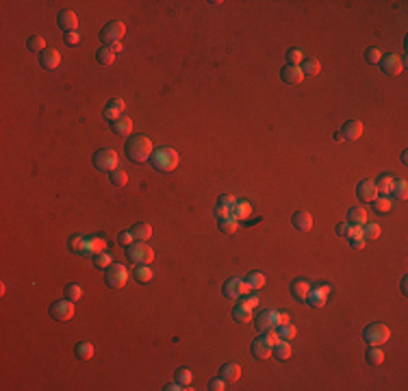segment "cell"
I'll return each instance as SVG.
<instances>
[{
	"label": "cell",
	"instance_id": "cell-1",
	"mask_svg": "<svg viewBox=\"0 0 408 391\" xmlns=\"http://www.w3.org/2000/svg\"><path fill=\"white\" fill-rule=\"evenodd\" d=\"M152 139L146 135H135L126 141V154H128L130 161L135 163H141V161H148L150 154H152Z\"/></svg>",
	"mask_w": 408,
	"mask_h": 391
},
{
	"label": "cell",
	"instance_id": "cell-2",
	"mask_svg": "<svg viewBox=\"0 0 408 391\" xmlns=\"http://www.w3.org/2000/svg\"><path fill=\"white\" fill-rule=\"evenodd\" d=\"M150 159H152V165L157 167L159 172H172L178 167V152L170 146H159L152 150V154H150Z\"/></svg>",
	"mask_w": 408,
	"mask_h": 391
},
{
	"label": "cell",
	"instance_id": "cell-3",
	"mask_svg": "<svg viewBox=\"0 0 408 391\" xmlns=\"http://www.w3.org/2000/svg\"><path fill=\"white\" fill-rule=\"evenodd\" d=\"M126 257L135 265H150L154 261V250L146 242H133L130 246H126Z\"/></svg>",
	"mask_w": 408,
	"mask_h": 391
},
{
	"label": "cell",
	"instance_id": "cell-4",
	"mask_svg": "<svg viewBox=\"0 0 408 391\" xmlns=\"http://www.w3.org/2000/svg\"><path fill=\"white\" fill-rule=\"evenodd\" d=\"M94 165L98 167L100 172H113V170H117L119 167V156L115 150H111V148H100V150H96V154H94Z\"/></svg>",
	"mask_w": 408,
	"mask_h": 391
},
{
	"label": "cell",
	"instance_id": "cell-5",
	"mask_svg": "<svg viewBox=\"0 0 408 391\" xmlns=\"http://www.w3.org/2000/svg\"><path fill=\"white\" fill-rule=\"evenodd\" d=\"M389 337H391V330H389V326H387V324H382V322H374V324H369V326L363 330V339L367 341L369 346L387 344Z\"/></svg>",
	"mask_w": 408,
	"mask_h": 391
},
{
	"label": "cell",
	"instance_id": "cell-6",
	"mask_svg": "<svg viewBox=\"0 0 408 391\" xmlns=\"http://www.w3.org/2000/svg\"><path fill=\"white\" fill-rule=\"evenodd\" d=\"M104 280L111 289H122V287L128 282V269L122 263H111L106 267V274H104Z\"/></svg>",
	"mask_w": 408,
	"mask_h": 391
},
{
	"label": "cell",
	"instance_id": "cell-7",
	"mask_svg": "<svg viewBox=\"0 0 408 391\" xmlns=\"http://www.w3.org/2000/svg\"><path fill=\"white\" fill-rule=\"evenodd\" d=\"M124 33H126L124 22H119V20H111V22H106L104 26H102V31H100V39L104 41L106 46H113V44H117V41H122Z\"/></svg>",
	"mask_w": 408,
	"mask_h": 391
},
{
	"label": "cell",
	"instance_id": "cell-8",
	"mask_svg": "<svg viewBox=\"0 0 408 391\" xmlns=\"http://www.w3.org/2000/svg\"><path fill=\"white\" fill-rule=\"evenodd\" d=\"M252 289L248 287V282H245V278H237V276H232V278H228L224 282V296L230 298V300H241L243 296H248Z\"/></svg>",
	"mask_w": 408,
	"mask_h": 391
},
{
	"label": "cell",
	"instance_id": "cell-9",
	"mask_svg": "<svg viewBox=\"0 0 408 391\" xmlns=\"http://www.w3.org/2000/svg\"><path fill=\"white\" fill-rule=\"evenodd\" d=\"M50 317H55L57 322H68L74 317V302L68 298L63 300H57L55 304L50 306Z\"/></svg>",
	"mask_w": 408,
	"mask_h": 391
},
{
	"label": "cell",
	"instance_id": "cell-10",
	"mask_svg": "<svg viewBox=\"0 0 408 391\" xmlns=\"http://www.w3.org/2000/svg\"><path fill=\"white\" fill-rule=\"evenodd\" d=\"M378 65H380L387 76H398V74H402V70H404V61H402V57H398V55H382Z\"/></svg>",
	"mask_w": 408,
	"mask_h": 391
},
{
	"label": "cell",
	"instance_id": "cell-11",
	"mask_svg": "<svg viewBox=\"0 0 408 391\" xmlns=\"http://www.w3.org/2000/svg\"><path fill=\"white\" fill-rule=\"evenodd\" d=\"M235 207H237V198L230 196V194H224V196H219L217 204H215V213H217L219 220L232 218V213H235Z\"/></svg>",
	"mask_w": 408,
	"mask_h": 391
},
{
	"label": "cell",
	"instance_id": "cell-12",
	"mask_svg": "<svg viewBox=\"0 0 408 391\" xmlns=\"http://www.w3.org/2000/svg\"><path fill=\"white\" fill-rule=\"evenodd\" d=\"M278 326V311L274 309H263L259 315H256V328L261 330V333H265V330H272Z\"/></svg>",
	"mask_w": 408,
	"mask_h": 391
},
{
	"label": "cell",
	"instance_id": "cell-13",
	"mask_svg": "<svg viewBox=\"0 0 408 391\" xmlns=\"http://www.w3.org/2000/svg\"><path fill=\"white\" fill-rule=\"evenodd\" d=\"M57 24L63 33H72L79 28V17H76L74 11L63 9V11H59V15H57Z\"/></svg>",
	"mask_w": 408,
	"mask_h": 391
},
{
	"label": "cell",
	"instance_id": "cell-14",
	"mask_svg": "<svg viewBox=\"0 0 408 391\" xmlns=\"http://www.w3.org/2000/svg\"><path fill=\"white\" fill-rule=\"evenodd\" d=\"M124 109H126V105H124L122 98H111L109 102H106L102 116H104V120H109V122H115L117 118L124 116Z\"/></svg>",
	"mask_w": 408,
	"mask_h": 391
},
{
	"label": "cell",
	"instance_id": "cell-15",
	"mask_svg": "<svg viewBox=\"0 0 408 391\" xmlns=\"http://www.w3.org/2000/svg\"><path fill=\"white\" fill-rule=\"evenodd\" d=\"M39 63H41V68H44V70H57V68H59V63H61V55H59L57 48L48 46L46 50L41 52Z\"/></svg>",
	"mask_w": 408,
	"mask_h": 391
},
{
	"label": "cell",
	"instance_id": "cell-16",
	"mask_svg": "<svg viewBox=\"0 0 408 391\" xmlns=\"http://www.w3.org/2000/svg\"><path fill=\"white\" fill-rule=\"evenodd\" d=\"M104 248H106V242L100 235H87V244H85V250H83V257H96L100 252H104Z\"/></svg>",
	"mask_w": 408,
	"mask_h": 391
},
{
	"label": "cell",
	"instance_id": "cell-17",
	"mask_svg": "<svg viewBox=\"0 0 408 391\" xmlns=\"http://www.w3.org/2000/svg\"><path fill=\"white\" fill-rule=\"evenodd\" d=\"M280 76H283V81L287 83V85H298V83L304 81L302 68H300V65H289V63L280 70Z\"/></svg>",
	"mask_w": 408,
	"mask_h": 391
},
{
	"label": "cell",
	"instance_id": "cell-18",
	"mask_svg": "<svg viewBox=\"0 0 408 391\" xmlns=\"http://www.w3.org/2000/svg\"><path fill=\"white\" fill-rule=\"evenodd\" d=\"M310 287L313 285L306 278H296L291 282V296L296 300H300V302H306V300H308V293H310Z\"/></svg>",
	"mask_w": 408,
	"mask_h": 391
},
{
	"label": "cell",
	"instance_id": "cell-19",
	"mask_svg": "<svg viewBox=\"0 0 408 391\" xmlns=\"http://www.w3.org/2000/svg\"><path fill=\"white\" fill-rule=\"evenodd\" d=\"M341 135H343V139H347V141L361 139V135H363V122H358V120H350V122H345L343 129H341Z\"/></svg>",
	"mask_w": 408,
	"mask_h": 391
},
{
	"label": "cell",
	"instance_id": "cell-20",
	"mask_svg": "<svg viewBox=\"0 0 408 391\" xmlns=\"http://www.w3.org/2000/svg\"><path fill=\"white\" fill-rule=\"evenodd\" d=\"M356 191H358V198H363V200H367V202H374L378 198L374 180H361V183H358V187H356Z\"/></svg>",
	"mask_w": 408,
	"mask_h": 391
},
{
	"label": "cell",
	"instance_id": "cell-21",
	"mask_svg": "<svg viewBox=\"0 0 408 391\" xmlns=\"http://www.w3.org/2000/svg\"><path fill=\"white\" fill-rule=\"evenodd\" d=\"M272 352H274V348L269 346L263 337H259V339L252 341V354H254L256 359H269V357H272Z\"/></svg>",
	"mask_w": 408,
	"mask_h": 391
},
{
	"label": "cell",
	"instance_id": "cell-22",
	"mask_svg": "<svg viewBox=\"0 0 408 391\" xmlns=\"http://www.w3.org/2000/svg\"><path fill=\"white\" fill-rule=\"evenodd\" d=\"M347 224L363 228L365 224H367V211H365L363 207H352L350 211H347Z\"/></svg>",
	"mask_w": 408,
	"mask_h": 391
},
{
	"label": "cell",
	"instance_id": "cell-23",
	"mask_svg": "<svg viewBox=\"0 0 408 391\" xmlns=\"http://www.w3.org/2000/svg\"><path fill=\"white\" fill-rule=\"evenodd\" d=\"M219 376L224 378L226 383H237L241 378V368L237 363H224L219 370Z\"/></svg>",
	"mask_w": 408,
	"mask_h": 391
},
{
	"label": "cell",
	"instance_id": "cell-24",
	"mask_svg": "<svg viewBox=\"0 0 408 391\" xmlns=\"http://www.w3.org/2000/svg\"><path fill=\"white\" fill-rule=\"evenodd\" d=\"M232 320L237 324H250L252 322V309L245 302H239L235 309H232Z\"/></svg>",
	"mask_w": 408,
	"mask_h": 391
},
{
	"label": "cell",
	"instance_id": "cell-25",
	"mask_svg": "<svg viewBox=\"0 0 408 391\" xmlns=\"http://www.w3.org/2000/svg\"><path fill=\"white\" fill-rule=\"evenodd\" d=\"M291 222H293V226H296L298 231H310V228H313V218H310V213H306V211H296Z\"/></svg>",
	"mask_w": 408,
	"mask_h": 391
},
{
	"label": "cell",
	"instance_id": "cell-26",
	"mask_svg": "<svg viewBox=\"0 0 408 391\" xmlns=\"http://www.w3.org/2000/svg\"><path fill=\"white\" fill-rule=\"evenodd\" d=\"M130 233H133L135 242H146V239L152 237V226L146 224V222H137V224L130 228Z\"/></svg>",
	"mask_w": 408,
	"mask_h": 391
},
{
	"label": "cell",
	"instance_id": "cell-27",
	"mask_svg": "<svg viewBox=\"0 0 408 391\" xmlns=\"http://www.w3.org/2000/svg\"><path fill=\"white\" fill-rule=\"evenodd\" d=\"M113 133L115 135H130V130H133V120H130L128 116H122V118H117L115 122H113Z\"/></svg>",
	"mask_w": 408,
	"mask_h": 391
},
{
	"label": "cell",
	"instance_id": "cell-28",
	"mask_svg": "<svg viewBox=\"0 0 408 391\" xmlns=\"http://www.w3.org/2000/svg\"><path fill=\"white\" fill-rule=\"evenodd\" d=\"M302 72H304V76L308 74V76H317L321 72V63H319V59H313V57H306L304 61H302Z\"/></svg>",
	"mask_w": 408,
	"mask_h": 391
},
{
	"label": "cell",
	"instance_id": "cell-29",
	"mask_svg": "<svg viewBox=\"0 0 408 391\" xmlns=\"http://www.w3.org/2000/svg\"><path fill=\"white\" fill-rule=\"evenodd\" d=\"M291 352H293V350H291V344H289V341H287V339H280L278 344L274 346V352H272V354H274V357L278 359V361H287V359L291 357Z\"/></svg>",
	"mask_w": 408,
	"mask_h": 391
},
{
	"label": "cell",
	"instance_id": "cell-30",
	"mask_svg": "<svg viewBox=\"0 0 408 391\" xmlns=\"http://www.w3.org/2000/svg\"><path fill=\"white\" fill-rule=\"evenodd\" d=\"M393 180L395 178L391 176V174H382V176L378 178V183H376V191L380 196H389L391 194V187H393Z\"/></svg>",
	"mask_w": 408,
	"mask_h": 391
},
{
	"label": "cell",
	"instance_id": "cell-31",
	"mask_svg": "<svg viewBox=\"0 0 408 391\" xmlns=\"http://www.w3.org/2000/svg\"><path fill=\"white\" fill-rule=\"evenodd\" d=\"M252 213V207L248 200H237V207H235V213H232V218H235L237 222H245L250 218Z\"/></svg>",
	"mask_w": 408,
	"mask_h": 391
},
{
	"label": "cell",
	"instance_id": "cell-32",
	"mask_svg": "<svg viewBox=\"0 0 408 391\" xmlns=\"http://www.w3.org/2000/svg\"><path fill=\"white\" fill-rule=\"evenodd\" d=\"M74 354H76V359L87 361V359L94 357V346L89 344V341H79V344L74 346Z\"/></svg>",
	"mask_w": 408,
	"mask_h": 391
},
{
	"label": "cell",
	"instance_id": "cell-33",
	"mask_svg": "<svg viewBox=\"0 0 408 391\" xmlns=\"http://www.w3.org/2000/svg\"><path fill=\"white\" fill-rule=\"evenodd\" d=\"M115 52H113V48L111 46H104V48H100L98 52H96V59H98V63L100 65H111L113 61H115Z\"/></svg>",
	"mask_w": 408,
	"mask_h": 391
},
{
	"label": "cell",
	"instance_id": "cell-34",
	"mask_svg": "<svg viewBox=\"0 0 408 391\" xmlns=\"http://www.w3.org/2000/svg\"><path fill=\"white\" fill-rule=\"evenodd\" d=\"M245 282H248L250 289H261V287H265V274L263 272H250L248 276H245Z\"/></svg>",
	"mask_w": 408,
	"mask_h": 391
},
{
	"label": "cell",
	"instance_id": "cell-35",
	"mask_svg": "<svg viewBox=\"0 0 408 391\" xmlns=\"http://www.w3.org/2000/svg\"><path fill=\"white\" fill-rule=\"evenodd\" d=\"M391 194L398 198V200H406V196H408V183L404 178H398V180H393V187H391Z\"/></svg>",
	"mask_w": 408,
	"mask_h": 391
},
{
	"label": "cell",
	"instance_id": "cell-36",
	"mask_svg": "<svg viewBox=\"0 0 408 391\" xmlns=\"http://www.w3.org/2000/svg\"><path fill=\"white\" fill-rule=\"evenodd\" d=\"M367 363H371V365H382L385 363V352L380 350V346H371L367 350Z\"/></svg>",
	"mask_w": 408,
	"mask_h": 391
},
{
	"label": "cell",
	"instance_id": "cell-37",
	"mask_svg": "<svg viewBox=\"0 0 408 391\" xmlns=\"http://www.w3.org/2000/svg\"><path fill=\"white\" fill-rule=\"evenodd\" d=\"M26 46H28V50L31 52H44L46 50V39L41 37V35H31L28 37V41H26Z\"/></svg>",
	"mask_w": 408,
	"mask_h": 391
},
{
	"label": "cell",
	"instance_id": "cell-38",
	"mask_svg": "<svg viewBox=\"0 0 408 391\" xmlns=\"http://www.w3.org/2000/svg\"><path fill=\"white\" fill-rule=\"evenodd\" d=\"M176 381L183 385L185 389H191L189 385H191V381H194V374H191V370L189 368H181L176 372Z\"/></svg>",
	"mask_w": 408,
	"mask_h": 391
},
{
	"label": "cell",
	"instance_id": "cell-39",
	"mask_svg": "<svg viewBox=\"0 0 408 391\" xmlns=\"http://www.w3.org/2000/svg\"><path fill=\"white\" fill-rule=\"evenodd\" d=\"M374 207H376V211L387 213V211H391L393 200H391V198H389V196H378L376 200H374Z\"/></svg>",
	"mask_w": 408,
	"mask_h": 391
},
{
	"label": "cell",
	"instance_id": "cell-40",
	"mask_svg": "<svg viewBox=\"0 0 408 391\" xmlns=\"http://www.w3.org/2000/svg\"><path fill=\"white\" fill-rule=\"evenodd\" d=\"M85 244H87V235H74V237H70V248L74 252H79V255H83Z\"/></svg>",
	"mask_w": 408,
	"mask_h": 391
},
{
	"label": "cell",
	"instance_id": "cell-41",
	"mask_svg": "<svg viewBox=\"0 0 408 391\" xmlns=\"http://www.w3.org/2000/svg\"><path fill=\"white\" fill-rule=\"evenodd\" d=\"M276 330H278L280 339H287V341L293 339V337H296V333H298L293 324H278V326H276Z\"/></svg>",
	"mask_w": 408,
	"mask_h": 391
},
{
	"label": "cell",
	"instance_id": "cell-42",
	"mask_svg": "<svg viewBox=\"0 0 408 391\" xmlns=\"http://www.w3.org/2000/svg\"><path fill=\"white\" fill-rule=\"evenodd\" d=\"M152 276H154V272H152V267L150 265H139L135 269V278L139 282H150L152 280Z\"/></svg>",
	"mask_w": 408,
	"mask_h": 391
},
{
	"label": "cell",
	"instance_id": "cell-43",
	"mask_svg": "<svg viewBox=\"0 0 408 391\" xmlns=\"http://www.w3.org/2000/svg\"><path fill=\"white\" fill-rule=\"evenodd\" d=\"M111 183L115 185V187H124V185L128 183V174H126L122 167H117V170L111 172Z\"/></svg>",
	"mask_w": 408,
	"mask_h": 391
},
{
	"label": "cell",
	"instance_id": "cell-44",
	"mask_svg": "<svg viewBox=\"0 0 408 391\" xmlns=\"http://www.w3.org/2000/svg\"><path fill=\"white\" fill-rule=\"evenodd\" d=\"M65 298L72 300V302H76V300L83 298V287L76 285V282H72V285L65 287Z\"/></svg>",
	"mask_w": 408,
	"mask_h": 391
},
{
	"label": "cell",
	"instance_id": "cell-45",
	"mask_svg": "<svg viewBox=\"0 0 408 391\" xmlns=\"http://www.w3.org/2000/svg\"><path fill=\"white\" fill-rule=\"evenodd\" d=\"M306 59V55L300 48H291L289 52H287V61H289V65H302V61Z\"/></svg>",
	"mask_w": 408,
	"mask_h": 391
},
{
	"label": "cell",
	"instance_id": "cell-46",
	"mask_svg": "<svg viewBox=\"0 0 408 391\" xmlns=\"http://www.w3.org/2000/svg\"><path fill=\"white\" fill-rule=\"evenodd\" d=\"M365 59H367V63H371V65H378V63H380V59H382L380 48H376V46L367 48V50H365Z\"/></svg>",
	"mask_w": 408,
	"mask_h": 391
},
{
	"label": "cell",
	"instance_id": "cell-47",
	"mask_svg": "<svg viewBox=\"0 0 408 391\" xmlns=\"http://www.w3.org/2000/svg\"><path fill=\"white\" fill-rule=\"evenodd\" d=\"M237 224L239 222L235 218H224V220H219V231H224L226 235H232L237 231Z\"/></svg>",
	"mask_w": 408,
	"mask_h": 391
},
{
	"label": "cell",
	"instance_id": "cell-48",
	"mask_svg": "<svg viewBox=\"0 0 408 391\" xmlns=\"http://www.w3.org/2000/svg\"><path fill=\"white\" fill-rule=\"evenodd\" d=\"M363 237L365 239H378V237H380V226L367 222V224L363 226Z\"/></svg>",
	"mask_w": 408,
	"mask_h": 391
},
{
	"label": "cell",
	"instance_id": "cell-49",
	"mask_svg": "<svg viewBox=\"0 0 408 391\" xmlns=\"http://www.w3.org/2000/svg\"><path fill=\"white\" fill-rule=\"evenodd\" d=\"M94 263H96L98 267H109L111 263H113V259H111L109 255H106V252H100V255H96V257H94Z\"/></svg>",
	"mask_w": 408,
	"mask_h": 391
},
{
	"label": "cell",
	"instance_id": "cell-50",
	"mask_svg": "<svg viewBox=\"0 0 408 391\" xmlns=\"http://www.w3.org/2000/svg\"><path fill=\"white\" fill-rule=\"evenodd\" d=\"M263 339H265L267 344L274 348L280 341V335H278V330H276V328H272V330H265V333H263Z\"/></svg>",
	"mask_w": 408,
	"mask_h": 391
},
{
	"label": "cell",
	"instance_id": "cell-51",
	"mask_svg": "<svg viewBox=\"0 0 408 391\" xmlns=\"http://www.w3.org/2000/svg\"><path fill=\"white\" fill-rule=\"evenodd\" d=\"M347 239H350L352 248H358V250H363V248H365V244H367V239H365V237H363V233L354 235V237H347Z\"/></svg>",
	"mask_w": 408,
	"mask_h": 391
},
{
	"label": "cell",
	"instance_id": "cell-52",
	"mask_svg": "<svg viewBox=\"0 0 408 391\" xmlns=\"http://www.w3.org/2000/svg\"><path fill=\"white\" fill-rule=\"evenodd\" d=\"M208 389H211V391H224L226 389V381H224V378H213V381L211 383H208Z\"/></svg>",
	"mask_w": 408,
	"mask_h": 391
},
{
	"label": "cell",
	"instance_id": "cell-53",
	"mask_svg": "<svg viewBox=\"0 0 408 391\" xmlns=\"http://www.w3.org/2000/svg\"><path fill=\"white\" fill-rule=\"evenodd\" d=\"M65 41H68L70 46H79V44H81V35L76 33V31H72V33H65Z\"/></svg>",
	"mask_w": 408,
	"mask_h": 391
},
{
	"label": "cell",
	"instance_id": "cell-54",
	"mask_svg": "<svg viewBox=\"0 0 408 391\" xmlns=\"http://www.w3.org/2000/svg\"><path fill=\"white\" fill-rule=\"evenodd\" d=\"M133 242H135V237H133V233H130V231H126V233L119 235V244H122V246H130Z\"/></svg>",
	"mask_w": 408,
	"mask_h": 391
},
{
	"label": "cell",
	"instance_id": "cell-55",
	"mask_svg": "<svg viewBox=\"0 0 408 391\" xmlns=\"http://www.w3.org/2000/svg\"><path fill=\"white\" fill-rule=\"evenodd\" d=\"M243 300H245V304H248V306H250V309H254V306H256V304H259V302H261V298H259V296H256V293H252V296H245Z\"/></svg>",
	"mask_w": 408,
	"mask_h": 391
},
{
	"label": "cell",
	"instance_id": "cell-56",
	"mask_svg": "<svg viewBox=\"0 0 408 391\" xmlns=\"http://www.w3.org/2000/svg\"><path fill=\"white\" fill-rule=\"evenodd\" d=\"M337 233L347 237V233H350V224H337Z\"/></svg>",
	"mask_w": 408,
	"mask_h": 391
},
{
	"label": "cell",
	"instance_id": "cell-57",
	"mask_svg": "<svg viewBox=\"0 0 408 391\" xmlns=\"http://www.w3.org/2000/svg\"><path fill=\"white\" fill-rule=\"evenodd\" d=\"M165 389H167V391H181V389H185V387H183V385L176 381V383H170V385H167Z\"/></svg>",
	"mask_w": 408,
	"mask_h": 391
},
{
	"label": "cell",
	"instance_id": "cell-58",
	"mask_svg": "<svg viewBox=\"0 0 408 391\" xmlns=\"http://www.w3.org/2000/svg\"><path fill=\"white\" fill-rule=\"evenodd\" d=\"M278 324H289V313H278Z\"/></svg>",
	"mask_w": 408,
	"mask_h": 391
},
{
	"label": "cell",
	"instance_id": "cell-59",
	"mask_svg": "<svg viewBox=\"0 0 408 391\" xmlns=\"http://www.w3.org/2000/svg\"><path fill=\"white\" fill-rule=\"evenodd\" d=\"M111 48H113V52H115V55H119V52H122V50H124V46H122V41H117V44H113Z\"/></svg>",
	"mask_w": 408,
	"mask_h": 391
},
{
	"label": "cell",
	"instance_id": "cell-60",
	"mask_svg": "<svg viewBox=\"0 0 408 391\" xmlns=\"http://www.w3.org/2000/svg\"><path fill=\"white\" fill-rule=\"evenodd\" d=\"M334 141H337V143H343V135H341V130H337V133H334Z\"/></svg>",
	"mask_w": 408,
	"mask_h": 391
},
{
	"label": "cell",
	"instance_id": "cell-61",
	"mask_svg": "<svg viewBox=\"0 0 408 391\" xmlns=\"http://www.w3.org/2000/svg\"><path fill=\"white\" fill-rule=\"evenodd\" d=\"M406 282H408V278L404 276V278H402V285H400V287H402V291H404V293L408 291V285H406Z\"/></svg>",
	"mask_w": 408,
	"mask_h": 391
}]
</instances>
